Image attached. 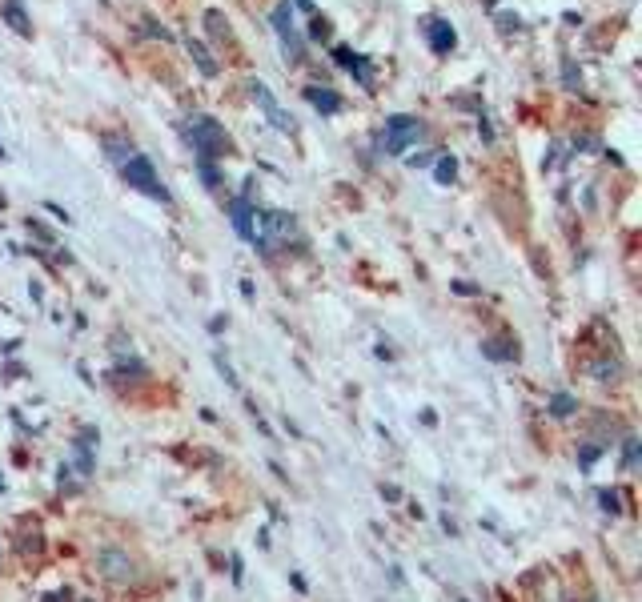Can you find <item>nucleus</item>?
Masks as SVG:
<instances>
[{
  "label": "nucleus",
  "instance_id": "f257e3e1",
  "mask_svg": "<svg viewBox=\"0 0 642 602\" xmlns=\"http://www.w3.org/2000/svg\"><path fill=\"white\" fill-rule=\"evenodd\" d=\"M189 137H193V149H197V161H217V157H225V149H229V137H225V129L213 121V117H189Z\"/></svg>",
  "mask_w": 642,
  "mask_h": 602
},
{
  "label": "nucleus",
  "instance_id": "f03ea898",
  "mask_svg": "<svg viewBox=\"0 0 642 602\" xmlns=\"http://www.w3.org/2000/svg\"><path fill=\"white\" fill-rule=\"evenodd\" d=\"M121 173H125V181H129L137 193H145V197H153V201H169V189L161 185V177H157V169H153L149 157L133 153V157L121 165Z\"/></svg>",
  "mask_w": 642,
  "mask_h": 602
},
{
  "label": "nucleus",
  "instance_id": "7ed1b4c3",
  "mask_svg": "<svg viewBox=\"0 0 642 602\" xmlns=\"http://www.w3.org/2000/svg\"><path fill=\"white\" fill-rule=\"evenodd\" d=\"M97 574H101L105 582H113V586H133V582L141 578L133 554H125V550H117V546L97 550Z\"/></svg>",
  "mask_w": 642,
  "mask_h": 602
},
{
  "label": "nucleus",
  "instance_id": "20e7f679",
  "mask_svg": "<svg viewBox=\"0 0 642 602\" xmlns=\"http://www.w3.org/2000/svg\"><path fill=\"white\" fill-rule=\"evenodd\" d=\"M422 137V125L414 121V117H406V113H398V117H390L386 121V137H382V153H402V149H410L414 141Z\"/></svg>",
  "mask_w": 642,
  "mask_h": 602
},
{
  "label": "nucleus",
  "instance_id": "39448f33",
  "mask_svg": "<svg viewBox=\"0 0 642 602\" xmlns=\"http://www.w3.org/2000/svg\"><path fill=\"white\" fill-rule=\"evenodd\" d=\"M273 29H277L281 49L289 53V61H301V57H305V41H301V37H297V29H293V13H289V5H277V9H273Z\"/></svg>",
  "mask_w": 642,
  "mask_h": 602
},
{
  "label": "nucleus",
  "instance_id": "423d86ee",
  "mask_svg": "<svg viewBox=\"0 0 642 602\" xmlns=\"http://www.w3.org/2000/svg\"><path fill=\"white\" fill-rule=\"evenodd\" d=\"M249 97L261 105V113H265V117H269V121H273L281 133H293V117H289V113L277 105V97H273V93H269L261 81H249Z\"/></svg>",
  "mask_w": 642,
  "mask_h": 602
},
{
  "label": "nucleus",
  "instance_id": "0eeeda50",
  "mask_svg": "<svg viewBox=\"0 0 642 602\" xmlns=\"http://www.w3.org/2000/svg\"><path fill=\"white\" fill-rule=\"evenodd\" d=\"M93 446H97V430H93V426H85V430L77 434V442H73V454H77V470H81V478H89V474H93Z\"/></svg>",
  "mask_w": 642,
  "mask_h": 602
},
{
  "label": "nucleus",
  "instance_id": "6e6552de",
  "mask_svg": "<svg viewBox=\"0 0 642 602\" xmlns=\"http://www.w3.org/2000/svg\"><path fill=\"white\" fill-rule=\"evenodd\" d=\"M586 378H594V382H618V378H622V362L610 358V354L590 358V362H586Z\"/></svg>",
  "mask_w": 642,
  "mask_h": 602
},
{
  "label": "nucleus",
  "instance_id": "1a4fd4ad",
  "mask_svg": "<svg viewBox=\"0 0 642 602\" xmlns=\"http://www.w3.org/2000/svg\"><path fill=\"white\" fill-rule=\"evenodd\" d=\"M426 37H430V49H434V53H450L454 41H458L446 21H426Z\"/></svg>",
  "mask_w": 642,
  "mask_h": 602
},
{
  "label": "nucleus",
  "instance_id": "9d476101",
  "mask_svg": "<svg viewBox=\"0 0 642 602\" xmlns=\"http://www.w3.org/2000/svg\"><path fill=\"white\" fill-rule=\"evenodd\" d=\"M229 213H233V229H237L245 241H253V205H249L245 197H237V201L229 205Z\"/></svg>",
  "mask_w": 642,
  "mask_h": 602
},
{
  "label": "nucleus",
  "instance_id": "9b49d317",
  "mask_svg": "<svg viewBox=\"0 0 642 602\" xmlns=\"http://www.w3.org/2000/svg\"><path fill=\"white\" fill-rule=\"evenodd\" d=\"M334 57H338V65H346L362 85H370V81H374V73H370V65H366V57H358V53H350V49H334Z\"/></svg>",
  "mask_w": 642,
  "mask_h": 602
},
{
  "label": "nucleus",
  "instance_id": "f8f14e48",
  "mask_svg": "<svg viewBox=\"0 0 642 602\" xmlns=\"http://www.w3.org/2000/svg\"><path fill=\"white\" fill-rule=\"evenodd\" d=\"M305 97H309V105H313V109H321V113H338V109H342V97H338V93H330V89H321V85H309V89H305Z\"/></svg>",
  "mask_w": 642,
  "mask_h": 602
},
{
  "label": "nucleus",
  "instance_id": "ddd939ff",
  "mask_svg": "<svg viewBox=\"0 0 642 602\" xmlns=\"http://www.w3.org/2000/svg\"><path fill=\"white\" fill-rule=\"evenodd\" d=\"M482 354H486L490 362H514V358H518V342L490 338V342H482Z\"/></svg>",
  "mask_w": 642,
  "mask_h": 602
},
{
  "label": "nucleus",
  "instance_id": "4468645a",
  "mask_svg": "<svg viewBox=\"0 0 642 602\" xmlns=\"http://www.w3.org/2000/svg\"><path fill=\"white\" fill-rule=\"evenodd\" d=\"M0 13H5V21H9L21 37H29V33H33V25H29V17H25V9L17 5V0H0Z\"/></svg>",
  "mask_w": 642,
  "mask_h": 602
},
{
  "label": "nucleus",
  "instance_id": "2eb2a0df",
  "mask_svg": "<svg viewBox=\"0 0 642 602\" xmlns=\"http://www.w3.org/2000/svg\"><path fill=\"white\" fill-rule=\"evenodd\" d=\"M574 410H578V398H574V394H562V390H558V394L550 398V414H554V418H570Z\"/></svg>",
  "mask_w": 642,
  "mask_h": 602
},
{
  "label": "nucleus",
  "instance_id": "dca6fc26",
  "mask_svg": "<svg viewBox=\"0 0 642 602\" xmlns=\"http://www.w3.org/2000/svg\"><path fill=\"white\" fill-rule=\"evenodd\" d=\"M434 177H438V185H450V181L458 177V161H454V157H442V161L434 165Z\"/></svg>",
  "mask_w": 642,
  "mask_h": 602
},
{
  "label": "nucleus",
  "instance_id": "f3484780",
  "mask_svg": "<svg viewBox=\"0 0 642 602\" xmlns=\"http://www.w3.org/2000/svg\"><path fill=\"white\" fill-rule=\"evenodd\" d=\"M622 466L626 470L638 466V438H622Z\"/></svg>",
  "mask_w": 642,
  "mask_h": 602
},
{
  "label": "nucleus",
  "instance_id": "a211bd4d",
  "mask_svg": "<svg viewBox=\"0 0 642 602\" xmlns=\"http://www.w3.org/2000/svg\"><path fill=\"white\" fill-rule=\"evenodd\" d=\"M105 149H109V157H113L117 165H125V161L133 157V145H121V141H105Z\"/></svg>",
  "mask_w": 642,
  "mask_h": 602
},
{
  "label": "nucleus",
  "instance_id": "6ab92c4d",
  "mask_svg": "<svg viewBox=\"0 0 642 602\" xmlns=\"http://www.w3.org/2000/svg\"><path fill=\"white\" fill-rule=\"evenodd\" d=\"M189 49H193V57H197V65H201V73H205V77H213V73H217V65H213V57H209V53H205L201 45H189Z\"/></svg>",
  "mask_w": 642,
  "mask_h": 602
},
{
  "label": "nucleus",
  "instance_id": "aec40b11",
  "mask_svg": "<svg viewBox=\"0 0 642 602\" xmlns=\"http://www.w3.org/2000/svg\"><path fill=\"white\" fill-rule=\"evenodd\" d=\"M21 550H25V554H41V550H45V538H41V530H33V534H25V542H21Z\"/></svg>",
  "mask_w": 642,
  "mask_h": 602
},
{
  "label": "nucleus",
  "instance_id": "412c9836",
  "mask_svg": "<svg viewBox=\"0 0 642 602\" xmlns=\"http://www.w3.org/2000/svg\"><path fill=\"white\" fill-rule=\"evenodd\" d=\"M197 169H201V177H205V185H209V189H217V185H221V177H217L213 161H197Z\"/></svg>",
  "mask_w": 642,
  "mask_h": 602
},
{
  "label": "nucleus",
  "instance_id": "4be33fe9",
  "mask_svg": "<svg viewBox=\"0 0 642 602\" xmlns=\"http://www.w3.org/2000/svg\"><path fill=\"white\" fill-rule=\"evenodd\" d=\"M598 502H602V510H606V514H618V510H622L614 490H602V494H598Z\"/></svg>",
  "mask_w": 642,
  "mask_h": 602
},
{
  "label": "nucleus",
  "instance_id": "5701e85b",
  "mask_svg": "<svg viewBox=\"0 0 642 602\" xmlns=\"http://www.w3.org/2000/svg\"><path fill=\"white\" fill-rule=\"evenodd\" d=\"M213 362H217V370H221V378H225V382H229V386H233V390H237V378H233V366H229V362H225V354H217V358H213Z\"/></svg>",
  "mask_w": 642,
  "mask_h": 602
},
{
  "label": "nucleus",
  "instance_id": "b1692460",
  "mask_svg": "<svg viewBox=\"0 0 642 602\" xmlns=\"http://www.w3.org/2000/svg\"><path fill=\"white\" fill-rule=\"evenodd\" d=\"M598 450H602V446H582V454H578V462H582V466H590V462L598 458Z\"/></svg>",
  "mask_w": 642,
  "mask_h": 602
},
{
  "label": "nucleus",
  "instance_id": "393cba45",
  "mask_svg": "<svg viewBox=\"0 0 642 602\" xmlns=\"http://www.w3.org/2000/svg\"><path fill=\"white\" fill-rule=\"evenodd\" d=\"M309 33H313V37H330V25H326V21H321V17H317V21H313V29H309Z\"/></svg>",
  "mask_w": 642,
  "mask_h": 602
},
{
  "label": "nucleus",
  "instance_id": "a878e982",
  "mask_svg": "<svg viewBox=\"0 0 642 602\" xmlns=\"http://www.w3.org/2000/svg\"><path fill=\"white\" fill-rule=\"evenodd\" d=\"M382 498H390V502H398V498H402V490H398V486H382Z\"/></svg>",
  "mask_w": 642,
  "mask_h": 602
},
{
  "label": "nucleus",
  "instance_id": "bb28decb",
  "mask_svg": "<svg viewBox=\"0 0 642 602\" xmlns=\"http://www.w3.org/2000/svg\"><path fill=\"white\" fill-rule=\"evenodd\" d=\"M297 5H301V9H313V5H309V0H297Z\"/></svg>",
  "mask_w": 642,
  "mask_h": 602
},
{
  "label": "nucleus",
  "instance_id": "cd10ccee",
  "mask_svg": "<svg viewBox=\"0 0 642 602\" xmlns=\"http://www.w3.org/2000/svg\"><path fill=\"white\" fill-rule=\"evenodd\" d=\"M0 562H5V546H0Z\"/></svg>",
  "mask_w": 642,
  "mask_h": 602
}]
</instances>
